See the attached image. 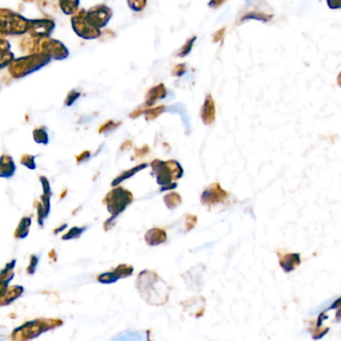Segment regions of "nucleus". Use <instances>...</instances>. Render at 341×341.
Listing matches in <instances>:
<instances>
[{"mask_svg": "<svg viewBox=\"0 0 341 341\" xmlns=\"http://www.w3.org/2000/svg\"><path fill=\"white\" fill-rule=\"evenodd\" d=\"M136 287L141 297L151 305H163L168 300L170 288L153 271H142L138 275Z\"/></svg>", "mask_w": 341, "mask_h": 341, "instance_id": "f257e3e1", "label": "nucleus"}, {"mask_svg": "<svg viewBox=\"0 0 341 341\" xmlns=\"http://www.w3.org/2000/svg\"><path fill=\"white\" fill-rule=\"evenodd\" d=\"M61 321L35 319L28 321L15 328L12 332L13 341H28L38 337L41 334L61 325Z\"/></svg>", "mask_w": 341, "mask_h": 341, "instance_id": "f03ea898", "label": "nucleus"}, {"mask_svg": "<svg viewBox=\"0 0 341 341\" xmlns=\"http://www.w3.org/2000/svg\"><path fill=\"white\" fill-rule=\"evenodd\" d=\"M151 168L156 177L157 184L161 187L174 183V181L178 180L183 175V168L180 163L176 161L154 159L151 162Z\"/></svg>", "mask_w": 341, "mask_h": 341, "instance_id": "7ed1b4c3", "label": "nucleus"}, {"mask_svg": "<svg viewBox=\"0 0 341 341\" xmlns=\"http://www.w3.org/2000/svg\"><path fill=\"white\" fill-rule=\"evenodd\" d=\"M132 201H133L132 193L124 188L118 187V188H115L112 191H110L105 198L107 209L110 212V214L112 215L108 222L115 219L121 213L126 209V207L129 204H131Z\"/></svg>", "mask_w": 341, "mask_h": 341, "instance_id": "20e7f679", "label": "nucleus"}, {"mask_svg": "<svg viewBox=\"0 0 341 341\" xmlns=\"http://www.w3.org/2000/svg\"><path fill=\"white\" fill-rule=\"evenodd\" d=\"M50 61V57L48 55H41V56H29L19 58L15 61L13 64V72L15 73L16 77H21L26 74L32 73L33 71L39 69L42 66L46 65Z\"/></svg>", "mask_w": 341, "mask_h": 341, "instance_id": "39448f33", "label": "nucleus"}, {"mask_svg": "<svg viewBox=\"0 0 341 341\" xmlns=\"http://www.w3.org/2000/svg\"><path fill=\"white\" fill-rule=\"evenodd\" d=\"M229 194L220 186L218 182L211 183L201 193L200 200L203 205L213 206L223 203L228 199Z\"/></svg>", "mask_w": 341, "mask_h": 341, "instance_id": "423d86ee", "label": "nucleus"}, {"mask_svg": "<svg viewBox=\"0 0 341 341\" xmlns=\"http://www.w3.org/2000/svg\"><path fill=\"white\" fill-rule=\"evenodd\" d=\"M112 16V10L106 5H98L93 7L85 15V19L94 28L98 29L105 26Z\"/></svg>", "mask_w": 341, "mask_h": 341, "instance_id": "0eeeda50", "label": "nucleus"}, {"mask_svg": "<svg viewBox=\"0 0 341 341\" xmlns=\"http://www.w3.org/2000/svg\"><path fill=\"white\" fill-rule=\"evenodd\" d=\"M132 273H133L132 266H129L126 264H121L118 267L115 268L114 271L101 273V275L97 277V280L102 284H111V283H114V282L119 280L121 278L130 276Z\"/></svg>", "mask_w": 341, "mask_h": 341, "instance_id": "6e6552de", "label": "nucleus"}, {"mask_svg": "<svg viewBox=\"0 0 341 341\" xmlns=\"http://www.w3.org/2000/svg\"><path fill=\"white\" fill-rule=\"evenodd\" d=\"M72 27L76 33L86 39H92L99 36L101 32L98 29L92 27L84 17H74L72 18Z\"/></svg>", "mask_w": 341, "mask_h": 341, "instance_id": "1a4fd4ad", "label": "nucleus"}, {"mask_svg": "<svg viewBox=\"0 0 341 341\" xmlns=\"http://www.w3.org/2000/svg\"><path fill=\"white\" fill-rule=\"evenodd\" d=\"M215 116H216L215 102L213 101L211 94H207L201 107V121L203 122V124L210 125L215 121Z\"/></svg>", "mask_w": 341, "mask_h": 341, "instance_id": "9d476101", "label": "nucleus"}, {"mask_svg": "<svg viewBox=\"0 0 341 341\" xmlns=\"http://www.w3.org/2000/svg\"><path fill=\"white\" fill-rule=\"evenodd\" d=\"M167 91H166V87L164 86L163 83H159L153 87H151L146 94L145 97V103L143 105H145L147 108L154 105V103L157 101H161L166 97Z\"/></svg>", "mask_w": 341, "mask_h": 341, "instance_id": "9b49d317", "label": "nucleus"}, {"mask_svg": "<svg viewBox=\"0 0 341 341\" xmlns=\"http://www.w3.org/2000/svg\"><path fill=\"white\" fill-rule=\"evenodd\" d=\"M16 264V260L11 261L6 264V266L0 271V296L4 293V291L9 287L10 281L13 279L14 273L13 269Z\"/></svg>", "mask_w": 341, "mask_h": 341, "instance_id": "f8f14e48", "label": "nucleus"}, {"mask_svg": "<svg viewBox=\"0 0 341 341\" xmlns=\"http://www.w3.org/2000/svg\"><path fill=\"white\" fill-rule=\"evenodd\" d=\"M32 24L28 23V28L31 29L35 34L39 36H47L54 28V23L49 21H30Z\"/></svg>", "mask_w": 341, "mask_h": 341, "instance_id": "ddd939ff", "label": "nucleus"}, {"mask_svg": "<svg viewBox=\"0 0 341 341\" xmlns=\"http://www.w3.org/2000/svg\"><path fill=\"white\" fill-rule=\"evenodd\" d=\"M24 292V288L19 285H15V286H11L8 287L4 293L0 296V305H7L14 300H16L17 298H19L22 293Z\"/></svg>", "mask_w": 341, "mask_h": 341, "instance_id": "4468645a", "label": "nucleus"}, {"mask_svg": "<svg viewBox=\"0 0 341 341\" xmlns=\"http://www.w3.org/2000/svg\"><path fill=\"white\" fill-rule=\"evenodd\" d=\"M167 238L166 232L161 228H152L145 234V241L148 245L155 246L165 242Z\"/></svg>", "mask_w": 341, "mask_h": 341, "instance_id": "2eb2a0df", "label": "nucleus"}, {"mask_svg": "<svg viewBox=\"0 0 341 341\" xmlns=\"http://www.w3.org/2000/svg\"><path fill=\"white\" fill-rule=\"evenodd\" d=\"M300 255L298 253H289L280 257V265L285 272H291L300 264Z\"/></svg>", "mask_w": 341, "mask_h": 341, "instance_id": "dca6fc26", "label": "nucleus"}, {"mask_svg": "<svg viewBox=\"0 0 341 341\" xmlns=\"http://www.w3.org/2000/svg\"><path fill=\"white\" fill-rule=\"evenodd\" d=\"M15 171V165L11 157L2 156L0 158V177H11Z\"/></svg>", "mask_w": 341, "mask_h": 341, "instance_id": "f3484780", "label": "nucleus"}, {"mask_svg": "<svg viewBox=\"0 0 341 341\" xmlns=\"http://www.w3.org/2000/svg\"><path fill=\"white\" fill-rule=\"evenodd\" d=\"M146 334L141 331H123L115 335L110 341H144Z\"/></svg>", "mask_w": 341, "mask_h": 341, "instance_id": "a211bd4d", "label": "nucleus"}, {"mask_svg": "<svg viewBox=\"0 0 341 341\" xmlns=\"http://www.w3.org/2000/svg\"><path fill=\"white\" fill-rule=\"evenodd\" d=\"M147 167V164L146 163H142V164H139V165H137V166H135V167H133V168H131V169H129V170H126V171H124L122 174H121L119 176H117L114 180L112 181V186H116V185H118L121 182H122V181L125 180V179H127V178H130L131 176H133L134 174H136L137 172H139L141 170H142V169H144V168H146Z\"/></svg>", "mask_w": 341, "mask_h": 341, "instance_id": "6ab92c4d", "label": "nucleus"}, {"mask_svg": "<svg viewBox=\"0 0 341 341\" xmlns=\"http://www.w3.org/2000/svg\"><path fill=\"white\" fill-rule=\"evenodd\" d=\"M163 200L168 209H175L182 202V197L176 192H169L164 197Z\"/></svg>", "mask_w": 341, "mask_h": 341, "instance_id": "aec40b11", "label": "nucleus"}, {"mask_svg": "<svg viewBox=\"0 0 341 341\" xmlns=\"http://www.w3.org/2000/svg\"><path fill=\"white\" fill-rule=\"evenodd\" d=\"M30 224H31V218L30 217H23L21 219L18 227H17L15 237L16 238H25L28 235Z\"/></svg>", "mask_w": 341, "mask_h": 341, "instance_id": "412c9836", "label": "nucleus"}, {"mask_svg": "<svg viewBox=\"0 0 341 341\" xmlns=\"http://www.w3.org/2000/svg\"><path fill=\"white\" fill-rule=\"evenodd\" d=\"M272 18L271 14H267L264 12H260V11H250L247 12L246 14H244L241 17V21H248V19H256V21H269Z\"/></svg>", "mask_w": 341, "mask_h": 341, "instance_id": "4be33fe9", "label": "nucleus"}, {"mask_svg": "<svg viewBox=\"0 0 341 341\" xmlns=\"http://www.w3.org/2000/svg\"><path fill=\"white\" fill-rule=\"evenodd\" d=\"M165 110H166V106L165 105H158V106H155V107L148 108L144 112L145 119L148 121H154L158 116H161L163 112H165Z\"/></svg>", "mask_w": 341, "mask_h": 341, "instance_id": "5701e85b", "label": "nucleus"}, {"mask_svg": "<svg viewBox=\"0 0 341 341\" xmlns=\"http://www.w3.org/2000/svg\"><path fill=\"white\" fill-rule=\"evenodd\" d=\"M195 41H196V36L195 35H193L192 37L188 38L187 41L184 43V45L181 47L180 50L178 51L177 57H185V56H187L190 53V51H191V49L193 47V44H194Z\"/></svg>", "mask_w": 341, "mask_h": 341, "instance_id": "b1692460", "label": "nucleus"}, {"mask_svg": "<svg viewBox=\"0 0 341 341\" xmlns=\"http://www.w3.org/2000/svg\"><path fill=\"white\" fill-rule=\"evenodd\" d=\"M87 229V227H73L71 228L63 237V240H71V239H76L81 237L83 234V232Z\"/></svg>", "mask_w": 341, "mask_h": 341, "instance_id": "393cba45", "label": "nucleus"}, {"mask_svg": "<svg viewBox=\"0 0 341 341\" xmlns=\"http://www.w3.org/2000/svg\"><path fill=\"white\" fill-rule=\"evenodd\" d=\"M12 58L13 55L9 52V50H0V68L7 66Z\"/></svg>", "mask_w": 341, "mask_h": 341, "instance_id": "a878e982", "label": "nucleus"}, {"mask_svg": "<svg viewBox=\"0 0 341 341\" xmlns=\"http://www.w3.org/2000/svg\"><path fill=\"white\" fill-rule=\"evenodd\" d=\"M33 137L36 142L38 143H43V144H47L48 142V135L47 132L44 129H36L33 132Z\"/></svg>", "mask_w": 341, "mask_h": 341, "instance_id": "bb28decb", "label": "nucleus"}, {"mask_svg": "<svg viewBox=\"0 0 341 341\" xmlns=\"http://www.w3.org/2000/svg\"><path fill=\"white\" fill-rule=\"evenodd\" d=\"M61 7H62V10L63 12H65L66 14H71L76 6L79 4V2H68V1H65V2H61Z\"/></svg>", "mask_w": 341, "mask_h": 341, "instance_id": "cd10ccee", "label": "nucleus"}, {"mask_svg": "<svg viewBox=\"0 0 341 341\" xmlns=\"http://www.w3.org/2000/svg\"><path fill=\"white\" fill-rule=\"evenodd\" d=\"M127 4L132 10L141 11L146 6V1L145 0H133V1H128Z\"/></svg>", "mask_w": 341, "mask_h": 341, "instance_id": "c85d7f7f", "label": "nucleus"}, {"mask_svg": "<svg viewBox=\"0 0 341 341\" xmlns=\"http://www.w3.org/2000/svg\"><path fill=\"white\" fill-rule=\"evenodd\" d=\"M38 263H39V257L37 255H32L31 259H30V263L27 267V273L30 274V275L34 274L35 271H36Z\"/></svg>", "mask_w": 341, "mask_h": 341, "instance_id": "c756f323", "label": "nucleus"}, {"mask_svg": "<svg viewBox=\"0 0 341 341\" xmlns=\"http://www.w3.org/2000/svg\"><path fill=\"white\" fill-rule=\"evenodd\" d=\"M186 71V65L185 63H179V64H176L173 69H172V75L173 76H177L179 77L181 75H183Z\"/></svg>", "mask_w": 341, "mask_h": 341, "instance_id": "7c9ffc66", "label": "nucleus"}, {"mask_svg": "<svg viewBox=\"0 0 341 341\" xmlns=\"http://www.w3.org/2000/svg\"><path fill=\"white\" fill-rule=\"evenodd\" d=\"M197 221V218L195 215H191V214H187L186 215V230H190L194 227L195 223Z\"/></svg>", "mask_w": 341, "mask_h": 341, "instance_id": "2f4dec72", "label": "nucleus"}, {"mask_svg": "<svg viewBox=\"0 0 341 341\" xmlns=\"http://www.w3.org/2000/svg\"><path fill=\"white\" fill-rule=\"evenodd\" d=\"M225 30L226 28L225 27H222L219 30H217L215 32V34L213 35V42H218V41H221L223 38H224V35H225Z\"/></svg>", "mask_w": 341, "mask_h": 341, "instance_id": "473e14b6", "label": "nucleus"}, {"mask_svg": "<svg viewBox=\"0 0 341 341\" xmlns=\"http://www.w3.org/2000/svg\"><path fill=\"white\" fill-rule=\"evenodd\" d=\"M150 151V148L148 145H143L141 148L136 149V157H142L144 155H146L148 152Z\"/></svg>", "mask_w": 341, "mask_h": 341, "instance_id": "72a5a7b5", "label": "nucleus"}, {"mask_svg": "<svg viewBox=\"0 0 341 341\" xmlns=\"http://www.w3.org/2000/svg\"><path fill=\"white\" fill-rule=\"evenodd\" d=\"M223 3H224V1H210L208 3V6H210L212 8H217L219 5L223 4Z\"/></svg>", "mask_w": 341, "mask_h": 341, "instance_id": "f704fd0d", "label": "nucleus"}, {"mask_svg": "<svg viewBox=\"0 0 341 341\" xmlns=\"http://www.w3.org/2000/svg\"><path fill=\"white\" fill-rule=\"evenodd\" d=\"M176 186H177V184L174 182V183H172V184H169V185H167V186L161 187V191H164V190H170V189H174V188H176Z\"/></svg>", "mask_w": 341, "mask_h": 341, "instance_id": "c9c22d12", "label": "nucleus"}, {"mask_svg": "<svg viewBox=\"0 0 341 341\" xmlns=\"http://www.w3.org/2000/svg\"><path fill=\"white\" fill-rule=\"evenodd\" d=\"M66 227H67V225H66V224H63L59 229H56V230L54 231V233H59L61 231H62V230H63L64 228H66Z\"/></svg>", "mask_w": 341, "mask_h": 341, "instance_id": "e433bc0d", "label": "nucleus"}, {"mask_svg": "<svg viewBox=\"0 0 341 341\" xmlns=\"http://www.w3.org/2000/svg\"><path fill=\"white\" fill-rule=\"evenodd\" d=\"M4 340V336L2 334H0V341Z\"/></svg>", "mask_w": 341, "mask_h": 341, "instance_id": "4c0bfd02", "label": "nucleus"}]
</instances>
